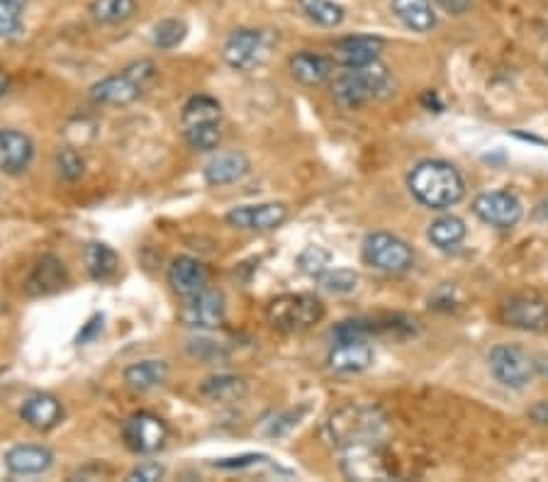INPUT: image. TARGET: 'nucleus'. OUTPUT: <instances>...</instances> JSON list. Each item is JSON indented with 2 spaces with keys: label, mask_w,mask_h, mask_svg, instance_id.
I'll use <instances>...</instances> for the list:
<instances>
[{
  "label": "nucleus",
  "mask_w": 548,
  "mask_h": 482,
  "mask_svg": "<svg viewBox=\"0 0 548 482\" xmlns=\"http://www.w3.org/2000/svg\"><path fill=\"white\" fill-rule=\"evenodd\" d=\"M186 22L176 20V18H169V20H161L159 25L154 27V44L159 49H173L178 47V44L186 39Z\"/></svg>",
  "instance_id": "nucleus-35"
},
{
  "label": "nucleus",
  "mask_w": 548,
  "mask_h": 482,
  "mask_svg": "<svg viewBox=\"0 0 548 482\" xmlns=\"http://www.w3.org/2000/svg\"><path fill=\"white\" fill-rule=\"evenodd\" d=\"M183 127L195 125H217L222 120V105L212 95H195L183 108Z\"/></svg>",
  "instance_id": "nucleus-28"
},
{
  "label": "nucleus",
  "mask_w": 548,
  "mask_h": 482,
  "mask_svg": "<svg viewBox=\"0 0 548 482\" xmlns=\"http://www.w3.org/2000/svg\"><path fill=\"white\" fill-rule=\"evenodd\" d=\"M100 332H103V315H93L91 322L83 327V332L78 334L76 341H78V344H88V341L95 339V336H98Z\"/></svg>",
  "instance_id": "nucleus-41"
},
{
  "label": "nucleus",
  "mask_w": 548,
  "mask_h": 482,
  "mask_svg": "<svg viewBox=\"0 0 548 482\" xmlns=\"http://www.w3.org/2000/svg\"><path fill=\"white\" fill-rule=\"evenodd\" d=\"M83 263H86L88 276L105 283V280L113 278L117 268H120V256H117L113 246L103 244V241H93V244H88L86 251H83Z\"/></svg>",
  "instance_id": "nucleus-26"
},
{
  "label": "nucleus",
  "mask_w": 548,
  "mask_h": 482,
  "mask_svg": "<svg viewBox=\"0 0 548 482\" xmlns=\"http://www.w3.org/2000/svg\"><path fill=\"white\" fill-rule=\"evenodd\" d=\"M183 137L195 151H215L220 147L222 130L220 122L217 125H195V127H183Z\"/></svg>",
  "instance_id": "nucleus-33"
},
{
  "label": "nucleus",
  "mask_w": 548,
  "mask_h": 482,
  "mask_svg": "<svg viewBox=\"0 0 548 482\" xmlns=\"http://www.w3.org/2000/svg\"><path fill=\"white\" fill-rule=\"evenodd\" d=\"M25 0H0V39H13L22 32Z\"/></svg>",
  "instance_id": "nucleus-32"
},
{
  "label": "nucleus",
  "mask_w": 548,
  "mask_h": 482,
  "mask_svg": "<svg viewBox=\"0 0 548 482\" xmlns=\"http://www.w3.org/2000/svg\"><path fill=\"white\" fill-rule=\"evenodd\" d=\"M35 159V142L25 132L0 130V173L20 176Z\"/></svg>",
  "instance_id": "nucleus-14"
},
{
  "label": "nucleus",
  "mask_w": 548,
  "mask_h": 482,
  "mask_svg": "<svg viewBox=\"0 0 548 482\" xmlns=\"http://www.w3.org/2000/svg\"><path fill=\"white\" fill-rule=\"evenodd\" d=\"M8 88H10V78H8V74H5L3 69H0V98H3V95L8 93Z\"/></svg>",
  "instance_id": "nucleus-43"
},
{
  "label": "nucleus",
  "mask_w": 548,
  "mask_h": 482,
  "mask_svg": "<svg viewBox=\"0 0 548 482\" xmlns=\"http://www.w3.org/2000/svg\"><path fill=\"white\" fill-rule=\"evenodd\" d=\"M407 186L419 205L429 210H449L466 195V183L456 166L446 161H419L407 176Z\"/></svg>",
  "instance_id": "nucleus-1"
},
{
  "label": "nucleus",
  "mask_w": 548,
  "mask_h": 482,
  "mask_svg": "<svg viewBox=\"0 0 548 482\" xmlns=\"http://www.w3.org/2000/svg\"><path fill=\"white\" fill-rule=\"evenodd\" d=\"M266 456H256V453H246V456L239 458H222V461H215V468L222 470H242V468H251V465L266 463Z\"/></svg>",
  "instance_id": "nucleus-40"
},
{
  "label": "nucleus",
  "mask_w": 548,
  "mask_h": 482,
  "mask_svg": "<svg viewBox=\"0 0 548 482\" xmlns=\"http://www.w3.org/2000/svg\"><path fill=\"white\" fill-rule=\"evenodd\" d=\"M66 280H69V276H66L64 261L57 259V256L47 254L35 263L32 273L27 276L25 290L27 295L32 297H47V295L59 293V290L66 285Z\"/></svg>",
  "instance_id": "nucleus-17"
},
{
  "label": "nucleus",
  "mask_w": 548,
  "mask_h": 482,
  "mask_svg": "<svg viewBox=\"0 0 548 482\" xmlns=\"http://www.w3.org/2000/svg\"><path fill=\"white\" fill-rule=\"evenodd\" d=\"M473 212L480 222L490 224V227L510 229L522 220L524 210L517 195L507 193V190H490L473 200Z\"/></svg>",
  "instance_id": "nucleus-11"
},
{
  "label": "nucleus",
  "mask_w": 548,
  "mask_h": 482,
  "mask_svg": "<svg viewBox=\"0 0 548 482\" xmlns=\"http://www.w3.org/2000/svg\"><path fill=\"white\" fill-rule=\"evenodd\" d=\"M363 261L383 273H405L415 263V254L407 241L390 232H373L363 239Z\"/></svg>",
  "instance_id": "nucleus-8"
},
{
  "label": "nucleus",
  "mask_w": 548,
  "mask_h": 482,
  "mask_svg": "<svg viewBox=\"0 0 548 482\" xmlns=\"http://www.w3.org/2000/svg\"><path fill=\"white\" fill-rule=\"evenodd\" d=\"M210 271L203 261L193 259V256H178L171 261L169 266V285L176 295L181 297H193L200 290L208 288Z\"/></svg>",
  "instance_id": "nucleus-16"
},
{
  "label": "nucleus",
  "mask_w": 548,
  "mask_h": 482,
  "mask_svg": "<svg viewBox=\"0 0 548 482\" xmlns=\"http://www.w3.org/2000/svg\"><path fill=\"white\" fill-rule=\"evenodd\" d=\"M373 366V349L366 341H337L329 351V368L334 373H363Z\"/></svg>",
  "instance_id": "nucleus-22"
},
{
  "label": "nucleus",
  "mask_w": 548,
  "mask_h": 482,
  "mask_svg": "<svg viewBox=\"0 0 548 482\" xmlns=\"http://www.w3.org/2000/svg\"><path fill=\"white\" fill-rule=\"evenodd\" d=\"M20 417L27 427L37 431H49L61 422L64 407H61V402L54 395H49V392H35V395H30L22 402Z\"/></svg>",
  "instance_id": "nucleus-18"
},
{
  "label": "nucleus",
  "mask_w": 548,
  "mask_h": 482,
  "mask_svg": "<svg viewBox=\"0 0 548 482\" xmlns=\"http://www.w3.org/2000/svg\"><path fill=\"white\" fill-rule=\"evenodd\" d=\"M261 49H264V37H261V32L242 27V30H234L232 35L227 37L225 47H222V56H225V61L232 69L249 71L251 66L259 64Z\"/></svg>",
  "instance_id": "nucleus-15"
},
{
  "label": "nucleus",
  "mask_w": 548,
  "mask_h": 482,
  "mask_svg": "<svg viewBox=\"0 0 548 482\" xmlns=\"http://www.w3.org/2000/svg\"><path fill=\"white\" fill-rule=\"evenodd\" d=\"M88 13L98 25H117L137 13V0H93Z\"/></svg>",
  "instance_id": "nucleus-30"
},
{
  "label": "nucleus",
  "mask_w": 548,
  "mask_h": 482,
  "mask_svg": "<svg viewBox=\"0 0 548 482\" xmlns=\"http://www.w3.org/2000/svg\"><path fill=\"white\" fill-rule=\"evenodd\" d=\"M290 74L303 86H322L332 76V61L320 54L298 52L290 59Z\"/></svg>",
  "instance_id": "nucleus-24"
},
{
  "label": "nucleus",
  "mask_w": 548,
  "mask_h": 482,
  "mask_svg": "<svg viewBox=\"0 0 548 482\" xmlns=\"http://www.w3.org/2000/svg\"><path fill=\"white\" fill-rule=\"evenodd\" d=\"M54 465V453L47 446L20 444L5 453V468L13 475H42Z\"/></svg>",
  "instance_id": "nucleus-19"
},
{
  "label": "nucleus",
  "mask_w": 548,
  "mask_h": 482,
  "mask_svg": "<svg viewBox=\"0 0 548 482\" xmlns=\"http://www.w3.org/2000/svg\"><path fill=\"white\" fill-rule=\"evenodd\" d=\"M227 224L244 229V232H273L288 220V207L283 203L239 205L227 212Z\"/></svg>",
  "instance_id": "nucleus-13"
},
{
  "label": "nucleus",
  "mask_w": 548,
  "mask_h": 482,
  "mask_svg": "<svg viewBox=\"0 0 548 482\" xmlns=\"http://www.w3.org/2000/svg\"><path fill=\"white\" fill-rule=\"evenodd\" d=\"M307 412V407H300L298 412L295 409H290V412L278 414V417H273L271 422H268L266 436H285L290 429H295L300 424V417Z\"/></svg>",
  "instance_id": "nucleus-38"
},
{
  "label": "nucleus",
  "mask_w": 548,
  "mask_h": 482,
  "mask_svg": "<svg viewBox=\"0 0 548 482\" xmlns=\"http://www.w3.org/2000/svg\"><path fill=\"white\" fill-rule=\"evenodd\" d=\"M436 5L449 15H463L471 8V0H436Z\"/></svg>",
  "instance_id": "nucleus-42"
},
{
  "label": "nucleus",
  "mask_w": 548,
  "mask_h": 482,
  "mask_svg": "<svg viewBox=\"0 0 548 482\" xmlns=\"http://www.w3.org/2000/svg\"><path fill=\"white\" fill-rule=\"evenodd\" d=\"M166 378H169V366H166V361H156V358L132 363V366L125 368L127 388L139 392L159 388V385L166 383Z\"/></svg>",
  "instance_id": "nucleus-25"
},
{
  "label": "nucleus",
  "mask_w": 548,
  "mask_h": 482,
  "mask_svg": "<svg viewBox=\"0 0 548 482\" xmlns=\"http://www.w3.org/2000/svg\"><path fill=\"white\" fill-rule=\"evenodd\" d=\"M266 317L281 332H303L322 322L324 302L315 295H281L271 300Z\"/></svg>",
  "instance_id": "nucleus-5"
},
{
  "label": "nucleus",
  "mask_w": 548,
  "mask_h": 482,
  "mask_svg": "<svg viewBox=\"0 0 548 482\" xmlns=\"http://www.w3.org/2000/svg\"><path fill=\"white\" fill-rule=\"evenodd\" d=\"M156 78L154 61L142 59L127 66L122 74L108 76L91 88V100L95 105H130L142 98Z\"/></svg>",
  "instance_id": "nucleus-4"
},
{
  "label": "nucleus",
  "mask_w": 548,
  "mask_h": 482,
  "mask_svg": "<svg viewBox=\"0 0 548 482\" xmlns=\"http://www.w3.org/2000/svg\"><path fill=\"white\" fill-rule=\"evenodd\" d=\"M490 371L495 375L497 383H502L505 388L522 390L527 388L531 380L539 373L536 366V358L529 351H524L522 346L514 344H500L490 351L488 356Z\"/></svg>",
  "instance_id": "nucleus-7"
},
{
  "label": "nucleus",
  "mask_w": 548,
  "mask_h": 482,
  "mask_svg": "<svg viewBox=\"0 0 548 482\" xmlns=\"http://www.w3.org/2000/svg\"><path fill=\"white\" fill-rule=\"evenodd\" d=\"M388 419L373 405H344L339 407L332 417L324 424V436L329 444L346 448L354 444H363V441H380L385 434Z\"/></svg>",
  "instance_id": "nucleus-2"
},
{
  "label": "nucleus",
  "mask_w": 548,
  "mask_h": 482,
  "mask_svg": "<svg viewBox=\"0 0 548 482\" xmlns=\"http://www.w3.org/2000/svg\"><path fill=\"white\" fill-rule=\"evenodd\" d=\"M200 395L212 402H239L246 395V380L239 375H212L200 385Z\"/></svg>",
  "instance_id": "nucleus-27"
},
{
  "label": "nucleus",
  "mask_w": 548,
  "mask_h": 482,
  "mask_svg": "<svg viewBox=\"0 0 548 482\" xmlns=\"http://www.w3.org/2000/svg\"><path fill=\"white\" fill-rule=\"evenodd\" d=\"M298 266L300 271L307 273V276L320 278L322 273H327L329 266H332V254H329L324 246H307L303 254L298 256Z\"/></svg>",
  "instance_id": "nucleus-34"
},
{
  "label": "nucleus",
  "mask_w": 548,
  "mask_h": 482,
  "mask_svg": "<svg viewBox=\"0 0 548 482\" xmlns=\"http://www.w3.org/2000/svg\"><path fill=\"white\" fill-rule=\"evenodd\" d=\"M502 322L524 332L548 329V300L536 293H519L505 300L500 310Z\"/></svg>",
  "instance_id": "nucleus-10"
},
{
  "label": "nucleus",
  "mask_w": 548,
  "mask_h": 482,
  "mask_svg": "<svg viewBox=\"0 0 548 482\" xmlns=\"http://www.w3.org/2000/svg\"><path fill=\"white\" fill-rule=\"evenodd\" d=\"M427 237L436 246V249L449 251L466 239V224H463V220H458V217H454V215L439 217V220L429 227Z\"/></svg>",
  "instance_id": "nucleus-29"
},
{
  "label": "nucleus",
  "mask_w": 548,
  "mask_h": 482,
  "mask_svg": "<svg viewBox=\"0 0 548 482\" xmlns=\"http://www.w3.org/2000/svg\"><path fill=\"white\" fill-rule=\"evenodd\" d=\"M249 159L242 151H220L205 164L203 176L208 186H229V183H237L249 173Z\"/></svg>",
  "instance_id": "nucleus-21"
},
{
  "label": "nucleus",
  "mask_w": 548,
  "mask_h": 482,
  "mask_svg": "<svg viewBox=\"0 0 548 482\" xmlns=\"http://www.w3.org/2000/svg\"><path fill=\"white\" fill-rule=\"evenodd\" d=\"M390 86H393V76H390L388 66L380 64L376 59L371 64L346 69L334 81V100H337L341 108L359 110L363 105L388 95Z\"/></svg>",
  "instance_id": "nucleus-3"
},
{
  "label": "nucleus",
  "mask_w": 548,
  "mask_h": 482,
  "mask_svg": "<svg viewBox=\"0 0 548 482\" xmlns=\"http://www.w3.org/2000/svg\"><path fill=\"white\" fill-rule=\"evenodd\" d=\"M300 10L305 13L307 20L322 27H339L344 22V8L334 0H298Z\"/></svg>",
  "instance_id": "nucleus-31"
},
{
  "label": "nucleus",
  "mask_w": 548,
  "mask_h": 482,
  "mask_svg": "<svg viewBox=\"0 0 548 482\" xmlns=\"http://www.w3.org/2000/svg\"><path fill=\"white\" fill-rule=\"evenodd\" d=\"M320 285L327 293H334V295H344V293H351V290L356 288V283H359V276H356L354 271H349V268H329L327 273H322L320 278Z\"/></svg>",
  "instance_id": "nucleus-36"
},
{
  "label": "nucleus",
  "mask_w": 548,
  "mask_h": 482,
  "mask_svg": "<svg viewBox=\"0 0 548 482\" xmlns=\"http://www.w3.org/2000/svg\"><path fill=\"white\" fill-rule=\"evenodd\" d=\"M385 42L380 37H346L334 44L332 61L346 69H356V66L371 64L383 52Z\"/></svg>",
  "instance_id": "nucleus-20"
},
{
  "label": "nucleus",
  "mask_w": 548,
  "mask_h": 482,
  "mask_svg": "<svg viewBox=\"0 0 548 482\" xmlns=\"http://www.w3.org/2000/svg\"><path fill=\"white\" fill-rule=\"evenodd\" d=\"M227 302L222 290L205 288L198 295L188 297V305L181 310V322L193 329H217L225 322Z\"/></svg>",
  "instance_id": "nucleus-12"
},
{
  "label": "nucleus",
  "mask_w": 548,
  "mask_h": 482,
  "mask_svg": "<svg viewBox=\"0 0 548 482\" xmlns=\"http://www.w3.org/2000/svg\"><path fill=\"white\" fill-rule=\"evenodd\" d=\"M54 166H57V173L64 181H78V178L83 176V156L78 154L76 149H61L57 154V159H54Z\"/></svg>",
  "instance_id": "nucleus-37"
},
{
  "label": "nucleus",
  "mask_w": 548,
  "mask_h": 482,
  "mask_svg": "<svg viewBox=\"0 0 548 482\" xmlns=\"http://www.w3.org/2000/svg\"><path fill=\"white\" fill-rule=\"evenodd\" d=\"M164 475H166L164 465L147 461V463H139L137 468L127 475V480L130 482H156V480H164Z\"/></svg>",
  "instance_id": "nucleus-39"
},
{
  "label": "nucleus",
  "mask_w": 548,
  "mask_h": 482,
  "mask_svg": "<svg viewBox=\"0 0 548 482\" xmlns=\"http://www.w3.org/2000/svg\"><path fill=\"white\" fill-rule=\"evenodd\" d=\"M122 439H125V446L132 453L149 456V453L164 448L166 439H169V427H166L164 419H159L152 412H137L122 424Z\"/></svg>",
  "instance_id": "nucleus-9"
},
{
  "label": "nucleus",
  "mask_w": 548,
  "mask_h": 482,
  "mask_svg": "<svg viewBox=\"0 0 548 482\" xmlns=\"http://www.w3.org/2000/svg\"><path fill=\"white\" fill-rule=\"evenodd\" d=\"M341 473L351 480H388L395 475L393 458L380 441H363L344 448Z\"/></svg>",
  "instance_id": "nucleus-6"
},
{
  "label": "nucleus",
  "mask_w": 548,
  "mask_h": 482,
  "mask_svg": "<svg viewBox=\"0 0 548 482\" xmlns=\"http://www.w3.org/2000/svg\"><path fill=\"white\" fill-rule=\"evenodd\" d=\"M393 13L395 18L407 27V30L419 32H432L436 27V13L429 0H393Z\"/></svg>",
  "instance_id": "nucleus-23"
}]
</instances>
